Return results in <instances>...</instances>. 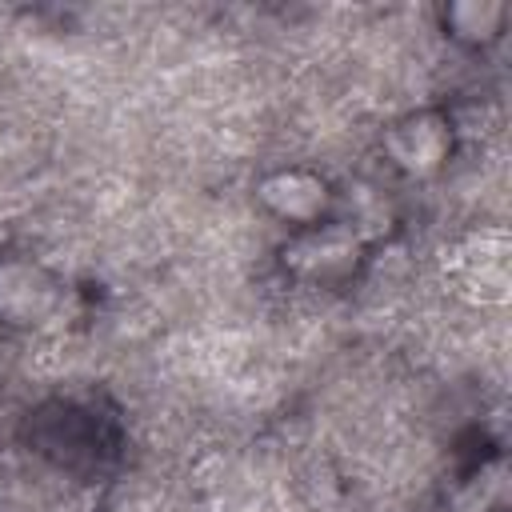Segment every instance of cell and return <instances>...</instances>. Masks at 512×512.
Returning <instances> with one entry per match:
<instances>
[{"label": "cell", "mask_w": 512, "mask_h": 512, "mask_svg": "<svg viewBox=\"0 0 512 512\" xmlns=\"http://www.w3.org/2000/svg\"><path fill=\"white\" fill-rule=\"evenodd\" d=\"M456 284L476 296L480 304H500L508 300V236L500 228H484L472 232L468 240H460L452 248L448 260Z\"/></svg>", "instance_id": "cell-1"}, {"label": "cell", "mask_w": 512, "mask_h": 512, "mask_svg": "<svg viewBox=\"0 0 512 512\" xmlns=\"http://www.w3.org/2000/svg\"><path fill=\"white\" fill-rule=\"evenodd\" d=\"M448 148H452V132L436 112H416L388 132V156L396 160V168H404L412 176L436 172L444 164Z\"/></svg>", "instance_id": "cell-2"}, {"label": "cell", "mask_w": 512, "mask_h": 512, "mask_svg": "<svg viewBox=\"0 0 512 512\" xmlns=\"http://www.w3.org/2000/svg\"><path fill=\"white\" fill-rule=\"evenodd\" d=\"M260 200L268 212H276L280 220L288 224H304L312 228L324 208H328V184L312 172H300V168H284V172H272L264 184H260Z\"/></svg>", "instance_id": "cell-3"}, {"label": "cell", "mask_w": 512, "mask_h": 512, "mask_svg": "<svg viewBox=\"0 0 512 512\" xmlns=\"http://www.w3.org/2000/svg\"><path fill=\"white\" fill-rule=\"evenodd\" d=\"M56 304V284L32 264L0 268V320L8 324H40Z\"/></svg>", "instance_id": "cell-4"}, {"label": "cell", "mask_w": 512, "mask_h": 512, "mask_svg": "<svg viewBox=\"0 0 512 512\" xmlns=\"http://www.w3.org/2000/svg\"><path fill=\"white\" fill-rule=\"evenodd\" d=\"M352 260H356V236L344 228L312 224L304 236H296L284 248V264H292L304 276H332V272L352 268Z\"/></svg>", "instance_id": "cell-5"}, {"label": "cell", "mask_w": 512, "mask_h": 512, "mask_svg": "<svg viewBox=\"0 0 512 512\" xmlns=\"http://www.w3.org/2000/svg\"><path fill=\"white\" fill-rule=\"evenodd\" d=\"M444 20H448L452 36H460L468 44H488L504 24V8L488 4V0H460L444 12Z\"/></svg>", "instance_id": "cell-6"}, {"label": "cell", "mask_w": 512, "mask_h": 512, "mask_svg": "<svg viewBox=\"0 0 512 512\" xmlns=\"http://www.w3.org/2000/svg\"><path fill=\"white\" fill-rule=\"evenodd\" d=\"M476 480H480V484H468V488L456 496V508H460V512H488V508L504 496V464L496 460V464H492L484 476H476Z\"/></svg>", "instance_id": "cell-7"}]
</instances>
